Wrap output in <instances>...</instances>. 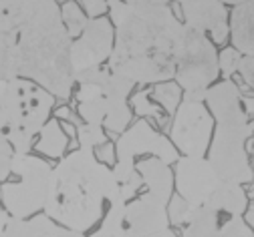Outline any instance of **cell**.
Returning a JSON list of instances; mask_svg holds the SVG:
<instances>
[{
	"label": "cell",
	"mask_w": 254,
	"mask_h": 237,
	"mask_svg": "<svg viewBox=\"0 0 254 237\" xmlns=\"http://www.w3.org/2000/svg\"><path fill=\"white\" fill-rule=\"evenodd\" d=\"M115 45L107 64L135 85H157L176 75V45L184 22L170 6H131L107 0Z\"/></svg>",
	"instance_id": "obj_1"
},
{
	"label": "cell",
	"mask_w": 254,
	"mask_h": 237,
	"mask_svg": "<svg viewBox=\"0 0 254 237\" xmlns=\"http://www.w3.org/2000/svg\"><path fill=\"white\" fill-rule=\"evenodd\" d=\"M121 199L111 167L91 149H75L53 167L45 211L53 221L79 233L99 225L107 207Z\"/></svg>",
	"instance_id": "obj_2"
},
{
	"label": "cell",
	"mask_w": 254,
	"mask_h": 237,
	"mask_svg": "<svg viewBox=\"0 0 254 237\" xmlns=\"http://www.w3.org/2000/svg\"><path fill=\"white\" fill-rule=\"evenodd\" d=\"M20 77L47 89L55 98H69L75 91L71 62L73 39L63 24L57 0L49 2L24 24L14 28Z\"/></svg>",
	"instance_id": "obj_3"
},
{
	"label": "cell",
	"mask_w": 254,
	"mask_h": 237,
	"mask_svg": "<svg viewBox=\"0 0 254 237\" xmlns=\"http://www.w3.org/2000/svg\"><path fill=\"white\" fill-rule=\"evenodd\" d=\"M55 96L41 85L16 77L2 83L0 113L8 121V141L16 155H26L35 139L51 119Z\"/></svg>",
	"instance_id": "obj_4"
},
{
	"label": "cell",
	"mask_w": 254,
	"mask_h": 237,
	"mask_svg": "<svg viewBox=\"0 0 254 237\" xmlns=\"http://www.w3.org/2000/svg\"><path fill=\"white\" fill-rule=\"evenodd\" d=\"M53 179V165L45 157L16 155L10 177L0 183V201L10 217L28 219L45 211Z\"/></svg>",
	"instance_id": "obj_5"
},
{
	"label": "cell",
	"mask_w": 254,
	"mask_h": 237,
	"mask_svg": "<svg viewBox=\"0 0 254 237\" xmlns=\"http://www.w3.org/2000/svg\"><path fill=\"white\" fill-rule=\"evenodd\" d=\"M218 50L208 35L184 24L176 45V83L186 100H202L206 91L218 81Z\"/></svg>",
	"instance_id": "obj_6"
},
{
	"label": "cell",
	"mask_w": 254,
	"mask_h": 237,
	"mask_svg": "<svg viewBox=\"0 0 254 237\" xmlns=\"http://www.w3.org/2000/svg\"><path fill=\"white\" fill-rule=\"evenodd\" d=\"M254 133V121L244 123H218L208 147V161L222 181L248 185L254 181V169L246 143Z\"/></svg>",
	"instance_id": "obj_7"
},
{
	"label": "cell",
	"mask_w": 254,
	"mask_h": 237,
	"mask_svg": "<svg viewBox=\"0 0 254 237\" xmlns=\"http://www.w3.org/2000/svg\"><path fill=\"white\" fill-rule=\"evenodd\" d=\"M214 119L202 100H182L170 123V141L184 157H206Z\"/></svg>",
	"instance_id": "obj_8"
},
{
	"label": "cell",
	"mask_w": 254,
	"mask_h": 237,
	"mask_svg": "<svg viewBox=\"0 0 254 237\" xmlns=\"http://www.w3.org/2000/svg\"><path fill=\"white\" fill-rule=\"evenodd\" d=\"M149 155L174 165L180 159L178 149L166 137L164 133L157 131L147 119H141L127 127L115 141V157L117 161H131L135 163L137 157Z\"/></svg>",
	"instance_id": "obj_9"
},
{
	"label": "cell",
	"mask_w": 254,
	"mask_h": 237,
	"mask_svg": "<svg viewBox=\"0 0 254 237\" xmlns=\"http://www.w3.org/2000/svg\"><path fill=\"white\" fill-rule=\"evenodd\" d=\"M115 45V28L107 16L89 18L85 30L71 45V62L73 73L79 75L83 71L101 66L109 60Z\"/></svg>",
	"instance_id": "obj_10"
},
{
	"label": "cell",
	"mask_w": 254,
	"mask_h": 237,
	"mask_svg": "<svg viewBox=\"0 0 254 237\" xmlns=\"http://www.w3.org/2000/svg\"><path fill=\"white\" fill-rule=\"evenodd\" d=\"M220 175L208 157H180L174 163V187L192 207H200L220 185Z\"/></svg>",
	"instance_id": "obj_11"
},
{
	"label": "cell",
	"mask_w": 254,
	"mask_h": 237,
	"mask_svg": "<svg viewBox=\"0 0 254 237\" xmlns=\"http://www.w3.org/2000/svg\"><path fill=\"white\" fill-rule=\"evenodd\" d=\"M180 237H254L244 217L230 215L212 207L210 203L194 209V215L184 227Z\"/></svg>",
	"instance_id": "obj_12"
},
{
	"label": "cell",
	"mask_w": 254,
	"mask_h": 237,
	"mask_svg": "<svg viewBox=\"0 0 254 237\" xmlns=\"http://www.w3.org/2000/svg\"><path fill=\"white\" fill-rule=\"evenodd\" d=\"M168 203L151 193H141L125 205L127 237H151L170 229Z\"/></svg>",
	"instance_id": "obj_13"
},
{
	"label": "cell",
	"mask_w": 254,
	"mask_h": 237,
	"mask_svg": "<svg viewBox=\"0 0 254 237\" xmlns=\"http://www.w3.org/2000/svg\"><path fill=\"white\" fill-rule=\"evenodd\" d=\"M184 24L210 37L214 45H224L230 37L228 8L222 0H178Z\"/></svg>",
	"instance_id": "obj_14"
},
{
	"label": "cell",
	"mask_w": 254,
	"mask_h": 237,
	"mask_svg": "<svg viewBox=\"0 0 254 237\" xmlns=\"http://www.w3.org/2000/svg\"><path fill=\"white\" fill-rule=\"evenodd\" d=\"M204 103L214 119V125L252 121L242 107V91L234 79H224L220 83H214L206 91Z\"/></svg>",
	"instance_id": "obj_15"
},
{
	"label": "cell",
	"mask_w": 254,
	"mask_h": 237,
	"mask_svg": "<svg viewBox=\"0 0 254 237\" xmlns=\"http://www.w3.org/2000/svg\"><path fill=\"white\" fill-rule=\"evenodd\" d=\"M135 167L141 175V181L147 189V193L155 195L164 203H170L176 187H174V169L166 161L157 157H145L135 161Z\"/></svg>",
	"instance_id": "obj_16"
},
{
	"label": "cell",
	"mask_w": 254,
	"mask_h": 237,
	"mask_svg": "<svg viewBox=\"0 0 254 237\" xmlns=\"http://www.w3.org/2000/svg\"><path fill=\"white\" fill-rule=\"evenodd\" d=\"M230 45L242 56H254V0L232 8L228 16Z\"/></svg>",
	"instance_id": "obj_17"
},
{
	"label": "cell",
	"mask_w": 254,
	"mask_h": 237,
	"mask_svg": "<svg viewBox=\"0 0 254 237\" xmlns=\"http://www.w3.org/2000/svg\"><path fill=\"white\" fill-rule=\"evenodd\" d=\"M69 135L63 129V123L59 119H49L47 125L41 129V133L35 139V149L45 157V159H53L59 161L67 155L69 149Z\"/></svg>",
	"instance_id": "obj_18"
},
{
	"label": "cell",
	"mask_w": 254,
	"mask_h": 237,
	"mask_svg": "<svg viewBox=\"0 0 254 237\" xmlns=\"http://www.w3.org/2000/svg\"><path fill=\"white\" fill-rule=\"evenodd\" d=\"M16 77H20L16 32L0 26V79L8 81Z\"/></svg>",
	"instance_id": "obj_19"
},
{
	"label": "cell",
	"mask_w": 254,
	"mask_h": 237,
	"mask_svg": "<svg viewBox=\"0 0 254 237\" xmlns=\"http://www.w3.org/2000/svg\"><path fill=\"white\" fill-rule=\"evenodd\" d=\"M111 171H113V177L117 181L121 199L125 203H129L131 199H135L139 189L143 187V181H141V175L137 171L135 163H131V161H115V165L111 167Z\"/></svg>",
	"instance_id": "obj_20"
},
{
	"label": "cell",
	"mask_w": 254,
	"mask_h": 237,
	"mask_svg": "<svg viewBox=\"0 0 254 237\" xmlns=\"http://www.w3.org/2000/svg\"><path fill=\"white\" fill-rule=\"evenodd\" d=\"M125 205L127 203L123 199L113 201L107 207L103 219L99 221L97 229H93L89 237H127L125 231Z\"/></svg>",
	"instance_id": "obj_21"
},
{
	"label": "cell",
	"mask_w": 254,
	"mask_h": 237,
	"mask_svg": "<svg viewBox=\"0 0 254 237\" xmlns=\"http://www.w3.org/2000/svg\"><path fill=\"white\" fill-rule=\"evenodd\" d=\"M149 95L155 103L164 109L166 115H174L176 109L180 107V103L184 100V91L176 81H164V83L153 85L149 89Z\"/></svg>",
	"instance_id": "obj_22"
},
{
	"label": "cell",
	"mask_w": 254,
	"mask_h": 237,
	"mask_svg": "<svg viewBox=\"0 0 254 237\" xmlns=\"http://www.w3.org/2000/svg\"><path fill=\"white\" fill-rule=\"evenodd\" d=\"M129 105H131V111L137 113L139 117H143V119H147V121L151 119V121H155L157 125H162V127L168 125V115H166L164 109L151 98L149 89H141V91L133 93V95L129 96Z\"/></svg>",
	"instance_id": "obj_23"
},
{
	"label": "cell",
	"mask_w": 254,
	"mask_h": 237,
	"mask_svg": "<svg viewBox=\"0 0 254 237\" xmlns=\"http://www.w3.org/2000/svg\"><path fill=\"white\" fill-rule=\"evenodd\" d=\"M61 18H63V24H65L69 37L73 41L85 30V26L89 22V16L85 14V10L75 2V0H65V2H63V6H61Z\"/></svg>",
	"instance_id": "obj_24"
},
{
	"label": "cell",
	"mask_w": 254,
	"mask_h": 237,
	"mask_svg": "<svg viewBox=\"0 0 254 237\" xmlns=\"http://www.w3.org/2000/svg\"><path fill=\"white\" fill-rule=\"evenodd\" d=\"M77 141L81 149H91L95 151L97 147L105 145L107 139V133L101 125H89V123H81L77 125Z\"/></svg>",
	"instance_id": "obj_25"
},
{
	"label": "cell",
	"mask_w": 254,
	"mask_h": 237,
	"mask_svg": "<svg viewBox=\"0 0 254 237\" xmlns=\"http://www.w3.org/2000/svg\"><path fill=\"white\" fill-rule=\"evenodd\" d=\"M194 209H196V207H192V205H190V203H188L184 197H180L178 193L172 195V199H170V203H168L170 225H174V227H184L190 219H192Z\"/></svg>",
	"instance_id": "obj_26"
},
{
	"label": "cell",
	"mask_w": 254,
	"mask_h": 237,
	"mask_svg": "<svg viewBox=\"0 0 254 237\" xmlns=\"http://www.w3.org/2000/svg\"><path fill=\"white\" fill-rule=\"evenodd\" d=\"M242 54L234 47H224L218 52V69L220 75L224 79H232L238 73V64H240Z\"/></svg>",
	"instance_id": "obj_27"
},
{
	"label": "cell",
	"mask_w": 254,
	"mask_h": 237,
	"mask_svg": "<svg viewBox=\"0 0 254 237\" xmlns=\"http://www.w3.org/2000/svg\"><path fill=\"white\" fill-rule=\"evenodd\" d=\"M238 77H240V83H244V87L254 93V56H242L240 58Z\"/></svg>",
	"instance_id": "obj_28"
},
{
	"label": "cell",
	"mask_w": 254,
	"mask_h": 237,
	"mask_svg": "<svg viewBox=\"0 0 254 237\" xmlns=\"http://www.w3.org/2000/svg\"><path fill=\"white\" fill-rule=\"evenodd\" d=\"M41 237H85V233L73 231V229H69V227H63V225H59L57 221L49 219V223L45 225Z\"/></svg>",
	"instance_id": "obj_29"
},
{
	"label": "cell",
	"mask_w": 254,
	"mask_h": 237,
	"mask_svg": "<svg viewBox=\"0 0 254 237\" xmlns=\"http://www.w3.org/2000/svg\"><path fill=\"white\" fill-rule=\"evenodd\" d=\"M83 4V10L89 18H99V16H105V12L109 10L107 8V0H81Z\"/></svg>",
	"instance_id": "obj_30"
},
{
	"label": "cell",
	"mask_w": 254,
	"mask_h": 237,
	"mask_svg": "<svg viewBox=\"0 0 254 237\" xmlns=\"http://www.w3.org/2000/svg\"><path fill=\"white\" fill-rule=\"evenodd\" d=\"M95 155H97V159L101 161V163H105V165H115V161H117V157H115V145L113 143H105V145H101V147H97L95 149Z\"/></svg>",
	"instance_id": "obj_31"
},
{
	"label": "cell",
	"mask_w": 254,
	"mask_h": 237,
	"mask_svg": "<svg viewBox=\"0 0 254 237\" xmlns=\"http://www.w3.org/2000/svg\"><path fill=\"white\" fill-rule=\"evenodd\" d=\"M121 2L131 6H168L170 0H121Z\"/></svg>",
	"instance_id": "obj_32"
},
{
	"label": "cell",
	"mask_w": 254,
	"mask_h": 237,
	"mask_svg": "<svg viewBox=\"0 0 254 237\" xmlns=\"http://www.w3.org/2000/svg\"><path fill=\"white\" fill-rule=\"evenodd\" d=\"M242 107H244L246 115L252 119L254 117V95L252 93H242Z\"/></svg>",
	"instance_id": "obj_33"
},
{
	"label": "cell",
	"mask_w": 254,
	"mask_h": 237,
	"mask_svg": "<svg viewBox=\"0 0 254 237\" xmlns=\"http://www.w3.org/2000/svg\"><path fill=\"white\" fill-rule=\"evenodd\" d=\"M57 117L55 119H59V121H65V123H73V111H71V107H61V109H57V113H55ZM75 125V123H73Z\"/></svg>",
	"instance_id": "obj_34"
},
{
	"label": "cell",
	"mask_w": 254,
	"mask_h": 237,
	"mask_svg": "<svg viewBox=\"0 0 254 237\" xmlns=\"http://www.w3.org/2000/svg\"><path fill=\"white\" fill-rule=\"evenodd\" d=\"M244 221H246V225L254 231V203H248V207H246V211H244Z\"/></svg>",
	"instance_id": "obj_35"
},
{
	"label": "cell",
	"mask_w": 254,
	"mask_h": 237,
	"mask_svg": "<svg viewBox=\"0 0 254 237\" xmlns=\"http://www.w3.org/2000/svg\"><path fill=\"white\" fill-rule=\"evenodd\" d=\"M8 219H10V215H8V211L4 209L2 201H0V235H2V231H4V227H6V223H8Z\"/></svg>",
	"instance_id": "obj_36"
},
{
	"label": "cell",
	"mask_w": 254,
	"mask_h": 237,
	"mask_svg": "<svg viewBox=\"0 0 254 237\" xmlns=\"http://www.w3.org/2000/svg\"><path fill=\"white\" fill-rule=\"evenodd\" d=\"M151 237H180V235L170 227V229H166V231H162V233H157V235H151Z\"/></svg>",
	"instance_id": "obj_37"
},
{
	"label": "cell",
	"mask_w": 254,
	"mask_h": 237,
	"mask_svg": "<svg viewBox=\"0 0 254 237\" xmlns=\"http://www.w3.org/2000/svg\"><path fill=\"white\" fill-rule=\"evenodd\" d=\"M224 4H230V6H238V4H244V2H250V0H222Z\"/></svg>",
	"instance_id": "obj_38"
},
{
	"label": "cell",
	"mask_w": 254,
	"mask_h": 237,
	"mask_svg": "<svg viewBox=\"0 0 254 237\" xmlns=\"http://www.w3.org/2000/svg\"><path fill=\"white\" fill-rule=\"evenodd\" d=\"M250 163H252V169H254V147H252V155H250Z\"/></svg>",
	"instance_id": "obj_39"
}]
</instances>
